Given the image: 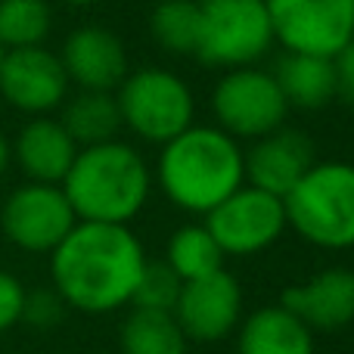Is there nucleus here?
Segmentation results:
<instances>
[{
  "mask_svg": "<svg viewBox=\"0 0 354 354\" xmlns=\"http://www.w3.org/2000/svg\"><path fill=\"white\" fill-rule=\"evenodd\" d=\"M3 53H6V50H3V47H0V62H3Z\"/></svg>",
  "mask_w": 354,
  "mask_h": 354,
  "instance_id": "nucleus-30",
  "label": "nucleus"
},
{
  "mask_svg": "<svg viewBox=\"0 0 354 354\" xmlns=\"http://www.w3.org/2000/svg\"><path fill=\"white\" fill-rule=\"evenodd\" d=\"M149 35L171 56H187L196 50L199 35V3L196 0H162L149 12Z\"/></svg>",
  "mask_w": 354,
  "mask_h": 354,
  "instance_id": "nucleus-22",
  "label": "nucleus"
},
{
  "mask_svg": "<svg viewBox=\"0 0 354 354\" xmlns=\"http://www.w3.org/2000/svg\"><path fill=\"white\" fill-rule=\"evenodd\" d=\"M12 159L22 174L35 183H62L78 156V143L68 137L62 122L47 115H35L12 143Z\"/></svg>",
  "mask_w": 354,
  "mask_h": 354,
  "instance_id": "nucleus-16",
  "label": "nucleus"
},
{
  "mask_svg": "<svg viewBox=\"0 0 354 354\" xmlns=\"http://www.w3.org/2000/svg\"><path fill=\"white\" fill-rule=\"evenodd\" d=\"M122 128L147 143H168L193 124L196 100L180 75L159 66L128 72L115 91Z\"/></svg>",
  "mask_w": 354,
  "mask_h": 354,
  "instance_id": "nucleus-6",
  "label": "nucleus"
},
{
  "mask_svg": "<svg viewBox=\"0 0 354 354\" xmlns=\"http://www.w3.org/2000/svg\"><path fill=\"white\" fill-rule=\"evenodd\" d=\"M174 320L193 342H221L243 320V286L224 268L180 286Z\"/></svg>",
  "mask_w": 354,
  "mask_h": 354,
  "instance_id": "nucleus-12",
  "label": "nucleus"
},
{
  "mask_svg": "<svg viewBox=\"0 0 354 354\" xmlns=\"http://www.w3.org/2000/svg\"><path fill=\"white\" fill-rule=\"evenodd\" d=\"M333 62H336V91H339V97L354 109V44L345 47Z\"/></svg>",
  "mask_w": 354,
  "mask_h": 354,
  "instance_id": "nucleus-27",
  "label": "nucleus"
},
{
  "mask_svg": "<svg viewBox=\"0 0 354 354\" xmlns=\"http://www.w3.org/2000/svg\"><path fill=\"white\" fill-rule=\"evenodd\" d=\"M212 112L224 134L236 140H258L286 124L289 103L274 72L243 66L221 75L212 91Z\"/></svg>",
  "mask_w": 354,
  "mask_h": 354,
  "instance_id": "nucleus-7",
  "label": "nucleus"
},
{
  "mask_svg": "<svg viewBox=\"0 0 354 354\" xmlns=\"http://www.w3.org/2000/svg\"><path fill=\"white\" fill-rule=\"evenodd\" d=\"M274 78L286 97L289 109L320 112L339 97L336 91V62L326 56L286 53L274 68Z\"/></svg>",
  "mask_w": 354,
  "mask_h": 354,
  "instance_id": "nucleus-18",
  "label": "nucleus"
},
{
  "mask_svg": "<svg viewBox=\"0 0 354 354\" xmlns=\"http://www.w3.org/2000/svg\"><path fill=\"white\" fill-rule=\"evenodd\" d=\"M62 317H66V301L59 299L56 289H35V292H25L22 320L28 326H35V330H53Z\"/></svg>",
  "mask_w": 354,
  "mask_h": 354,
  "instance_id": "nucleus-25",
  "label": "nucleus"
},
{
  "mask_svg": "<svg viewBox=\"0 0 354 354\" xmlns=\"http://www.w3.org/2000/svg\"><path fill=\"white\" fill-rule=\"evenodd\" d=\"M156 177L174 208L208 214L245 183L243 147L221 128L189 124L174 140L162 143Z\"/></svg>",
  "mask_w": 354,
  "mask_h": 354,
  "instance_id": "nucleus-2",
  "label": "nucleus"
},
{
  "mask_svg": "<svg viewBox=\"0 0 354 354\" xmlns=\"http://www.w3.org/2000/svg\"><path fill=\"white\" fill-rule=\"evenodd\" d=\"M199 35L193 56L212 68L255 66L274 44L264 0H196Z\"/></svg>",
  "mask_w": 354,
  "mask_h": 354,
  "instance_id": "nucleus-5",
  "label": "nucleus"
},
{
  "mask_svg": "<svg viewBox=\"0 0 354 354\" xmlns=\"http://www.w3.org/2000/svg\"><path fill=\"white\" fill-rule=\"evenodd\" d=\"M205 227L224 255L252 258L268 252L286 230V208L274 193L243 183L205 214Z\"/></svg>",
  "mask_w": 354,
  "mask_h": 354,
  "instance_id": "nucleus-9",
  "label": "nucleus"
},
{
  "mask_svg": "<svg viewBox=\"0 0 354 354\" xmlns=\"http://www.w3.org/2000/svg\"><path fill=\"white\" fill-rule=\"evenodd\" d=\"M53 12L47 0H0V47H41L50 35Z\"/></svg>",
  "mask_w": 354,
  "mask_h": 354,
  "instance_id": "nucleus-23",
  "label": "nucleus"
},
{
  "mask_svg": "<svg viewBox=\"0 0 354 354\" xmlns=\"http://www.w3.org/2000/svg\"><path fill=\"white\" fill-rule=\"evenodd\" d=\"M118 342L122 354H187V336L171 311L131 308Z\"/></svg>",
  "mask_w": 354,
  "mask_h": 354,
  "instance_id": "nucleus-20",
  "label": "nucleus"
},
{
  "mask_svg": "<svg viewBox=\"0 0 354 354\" xmlns=\"http://www.w3.org/2000/svg\"><path fill=\"white\" fill-rule=\"evenodd\" d=\"M78 221L131 224L153 193V174L131 143L109 140L78 149L59 183Z\"/></svg>",
  "mask_w": 354,
  "mask_h": 354,
  "instance_id": "nucleus-3",
  "label": "nucleus"
},
{
  "mask_svg": "<svg viewBox=\"0 0 354 354\" xmlns=\"http://www.w3.org/2000/svg\"><path fill=\"white\" fill-rule=\"evenodd\" d=\"M62 128L68 131L78 149L97 147V143L118 140L122 131V112L118 100L109 91H81L62 109Z\"/></svg>",
  "mask_w": 354,
  "mask_h": 354,
  "instance_id": "nucleus-19",
  "label": "nucleus"
},
{
  "mask_svg": "<svg viewBox=\"0 0 354 354\" xmlns=\"http://www.w3.org/2000/svg\"><path fill=\"white\" fill-rule=\"evenodd\" d=\"M286 227L326 252L354 249V165L314 162L283 199Z\"/></svg>",
  "mask_w": 354,
  "mask_h": 354,
  "instance_id": "nucleus-4",
  "label": "nucleus"
},
{
  "mask_svg": "<svg viewBox=\"0 0 354 354\" xmlns=\"http://www.w3.org/2000/svg\"><path fill=\"white\" fill-rule=\"evenodd\" d=\"M224 258L227 255L221 252V245L214 243V236L208 233L205 224L177 227L171 233V239H168V249H165V264L183 283L221 270L224 268Z\"/></svg>",
  "mask_w": 354,
  "mask_h": 354,
  "instance_id": "nucleus-21",
  "label": "nucleus"
},
{
  "mask_svg": "<svg viewBox=\"0 0 354 354\" xmlns=\"http://www.w3.org/2000/svg\"><path fill=\"white\" fill-rule=\"evenodd\" d=\"M147 252L128 224L78 221L50 252L53 289L66 308L81 314H112L131 305Z\"/></svg>",
  "mask_w": 354,
  "mask_h": 354,
  "instance_id": "nucleus-1",
  "label": "nucleus"
},
{
  "mask_svg": "<svg viewBox=\"0 0 354 354\" xmlns=\"http://www.w3.org/2000/svg\"><path fill=\"white\" fill-rule=\"evenodd\" d=\"M10 159H12V149H10V143H6V137L0 134V174L6 171V165H10Z\"/></svg>",
  "mask_w": 354,
  "mask_h": 354,
  "instance_id": "nucleus-28",
  "label": "nucleus"
},
{
  "mask_svg": "<svg viewBox=\"0 0 354 354\" xmlns=\"http://www.w3.org/2000/svg\"><path fill=\"white\" fill-rule=\"evenodd\" d=\"M75 224L78 218L59 183H22L6 196L0 212L3 236L31 255H50Z\"/></svg>",
  "mask_w": 354,
  "mask_h": 354,
  "instance_id": "nucleus-10",
  "label": "nucleus"
},
{
  "mask_svg": "<svg viewBox=\"0 0 354 354\" xmlns=\"http://www.w3.org/2000/svg\"><path fill=\"white\" fill-rule=\"evenodd\" d=\"M68 75L59 53L47 47H19L6 50L0 62V93L12 109L25 115H47L59 109L68 97Z\"/></svg>",
  "mask_w": 354,
  "mask_h": 354,
  "instance_id": "nucleus-11",
  "label": "nucleus"
},
{
  "mask_svg": "<svg viewBox=\"0 0 354 354\" xmlns=\"http://www.w3.org/2000/svg\"><path fill=\"white\" fill-rule=\"evenodd\" d=\"M280 305L311 333H339L354 324V270L324 268L311 280L286 286Z\"/></svg>",
  "mask_w": 354,
  "mask_h": 354,
  "instance_id": "nucleus-14",
  "label": "nucleus"
},
{
  "mask_svg": "<svg viewBox=\"0 0 354 354\" xmlns=\"http://www.w3.org/2000/svg\"><path fill=\"white\" fill-rule=\"evenodd\" d=\"M25 292H28V289L19 283V277H12L10 270L0 268V333L12 330V326L22 320Z\"/></svg>",
  "mask_w": 354,
  "mask_h": 354,
  "instance_id": "nucleus-26",
  "label": "nucleus"
},
{
  "mask_svg": "<svg viewBox=\"0 0 354 354\" xmlns=\"http://www.w3.org/2000/svg\"><path fill=\"white\" fill-rule=\"evenodd\" d=\"M66 3H72V6H91L93 0H66Z\"/></svg>",
  "mask_w": 354,
  "mask_h": 354,
  "instance_id": "nucleus-29",
  "label": "nucleus"
},
{
  "mask_svg": "<svg viewBox=\"0 0 354 354\" xmlns=\"http://www.w3.org/2000/svg\"><path fill=\"white\" fill-rule=\"evenodd\" d=\"M62 68L68 81L81 91H109L128 78V53L124 44L103 25H81L62 44Z\"/></svg>",
  "mask_w": 354,
  "mask_h": 354,
  "instance_id": "nucleus-15",
  "label": "nucleus"
},
{
  "mask_svg": "<svg viewBox=\"0 0 354 354\" xmlns=\"http://www.w3.org/2000/svg\"><path fill=\"white\" fill-rule=\"evenodd\" d=\"M239 354H314V333L283 305L258 308L239 324Z\"/></svg>",
  "mask_w": 354,
  "mask_h": 354,
  "instance_id": "nucleus-17",
  "label": "nucleus"
},
{
  "mask_svg": "<svg viewBox=\"0 0 354 354\" xmlns=\"http://www.w3.org/2000/svg\"><path fill=\"white\" fill-rule=\"evenodd\" d=\"M245 183L286 199V193L301 180L311 165L317 162V147L305 131L277 128L270 134L258 137L252 149H243Z\"/></svg>",
  "mask_w": 354,
  "mask_h": 354,
  "instance_id": "nucleus-13",
  "label": "nucleus"
},
{
  "mask_svg": "<svg viewBox=\"0 0 354 354\" xmlns=\"http://www.w3.org/2000/svg\"><path fill=\"white\" fill-rule=\"evenodd\" d=\"M183 280L168 268L165 261H147L143 264L140 283L134 289L131 308H147V311H174V301L180 295Z\"/></svg>",
  "mask_w": 354,
  "mask_h": 354,
  "instance_id": "nucleus-24",
  "label": "nucleus"
},
{
  "mask_svg": "<svg viewBox=\"0 0 354 354\" xmlns=\"http://www.w3.org/2000/svg\"><path fill=\"white\" fill-rule=\"evenodd\" d=\"M274 41L286 53L336 59L354 44V0H264Z\"/></svg>",
  "mask_w": 354,
  "mask_h": 354,
  "instance_id": "nucleus-8",
  "label": "nucleus"
}]
</instances>
